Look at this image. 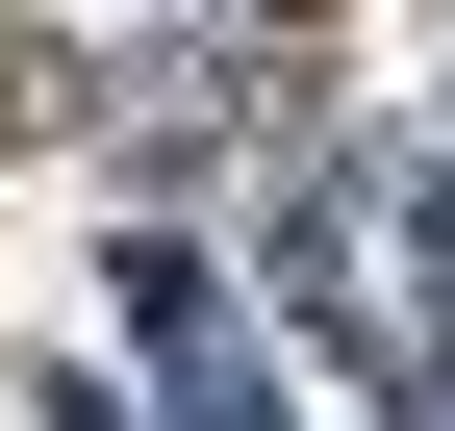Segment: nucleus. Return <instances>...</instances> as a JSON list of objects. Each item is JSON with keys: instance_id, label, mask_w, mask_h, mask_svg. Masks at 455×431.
Masks as SVG:
<instances>
[{"instance_id": "1", "label": "nucleus", "mask_w": 455, "mask_h": 431, "mask_svg": "<svg viewBox=\"0 0 455 431\" xmlns=\"http://www.w3.org/2000/svg\"><path fill=\"white\" fill-rule=\"evenodd\" d=\"M51 127H76V51H51V26H0V152H51Z\"/></svg>"}]
</instances>
